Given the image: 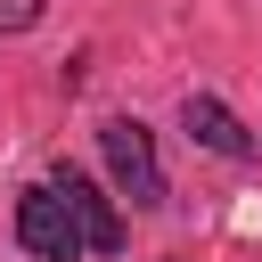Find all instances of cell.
I'll use <instances>...</instances> for the list:
<instances>
[{
  "mask_svg": "<svg viewBox=\"0 0 262 262\" xmlns=\"http://www.w3.org/2000/svg\"><path fill=\"white\" fill-rule=\"evenodd\" d=\"M49 188L66 196V213H74V229H82V246H90V254H123V213H115V196H106L90 172L57 164V180H49Z\"/></svg>",
  "mask_w": 262,
  "mask_h": 262,
  "instance_id": "2",
  "label": "cell"
},
{
  "mask_svg": "<svg viewBox=\"0 0 262 262\" xmlns=\"http://www.w3.org/2000/svg\"><path fill=\"white\" fill-rule=\"evenodd\" d=\"M180 123H188V139H196V147H213V156H254V131H246L221 98H188V106H180Z\"/></svg>",
  "mask_w": 262,
  "mask_h": 262,
  "instance_id": "4",
  "label": "cell"
},
{
  "mask_svg": "<svg viewBox=\"0 0 262 262\" xmlns=\"http://www.w3.org/2000/svg\"><path fill=\"white\" fill-rule=\"evenodd\" d=\"M16 237H25V254H41V262H74V254H82V229H74V213H66L57 188H25V196H16Z\"/></svg>",
  "mask_w": 262,
  "mask_h": 262,
  "instance_id": "3",
  "label": "cell"
},
{
  "mask_svg": "<svg viewBox=\"0 0 262 262\" xmlns=\"http://www.w3.org/2000/svg\"><path fill=\"white\" fill-rule=\"evenodd\" d=\"M98 147H106V164H115V188H123L131 205H164V164H156V139H147V123L115 115V123H98Z\"/></svg>",
  "mask_w": 262,
  "mask_h": 262,
  "instance_id": "1",
  "label": "cell"
},
{
  "mask_svg": "<svg viewBox=\"0 0 262 262\" xmlns=\"http://www.w3.org/2000/svg\"><path fill=\"white\" fill-rule=\"evenodd\" d=\"M25 25H41V0H0V33H25Z\"/></svg>",
  "mask_w": 262,
  "mask_h": 262,
  "instance_id": "5",
  "label": "cell"
}]
</instances>
